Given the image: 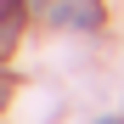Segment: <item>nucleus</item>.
I'll list each match as a JSON object with an SVG mask.
<instances>
[{"label":"nucleus","instance_id":"1","mask_svg":"<svg viewBox=\"0 0 124 124\" xmlns=\"http://www.w3.org/2000/svg\"><path fill=\"white\" fill-rule=\"evenodd\" d=\"M56 23H73V28H96L101 23V6L96 0H62V6H51Z\"/></svg>","mask_w":124,"mask_h":124},{"label":"nucleus","instance_id":"2","mask_svg":"<svg viewBox=\"0 0 124 124\" xmlns=\"http://www.w3.org/2000/svg\"><path fill=\"white\" fill-rule=\"evenodd\" d=\"M17 34H23V0H0V62L11 56Z\"/></svg>","mask_w":124,"mask_h":124},{"label":"nucleus","instance_id":"3","mask_svg":"<svg viewBox=\"0 0 124 124\" xmlns=\"http://www.w3.org/2000/svg\"><path fill=\"white\" fill-rule=\"evenodd\" d=\"M11 90H17V85H11V73H0V107L11 101Z\"/></svg>","mask_w":124,"mask_h":124},{"label":"nucleus","instance_id":"4","mask_svg":"<svg viewBox=\"0 0 124 124\" xmlns=\"http://www.w3.org/2000/svg\"><path fill=\"white\" fill-rule=\"evenodd\" d=\"M101 124H124V118H101Z\"/></svg>","mask_w":124,"mask_h":124}]
</instances>
